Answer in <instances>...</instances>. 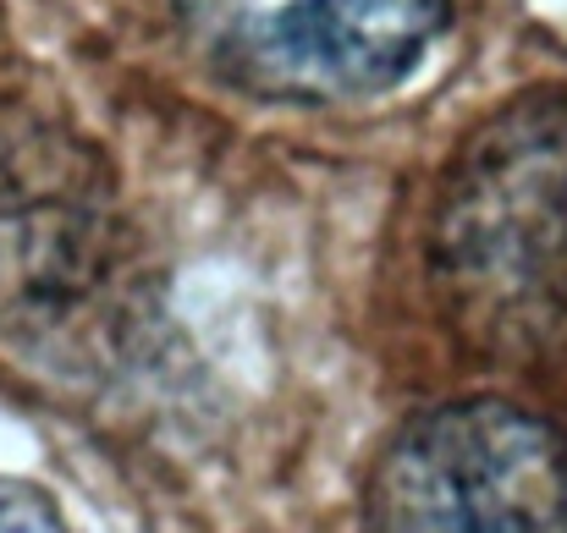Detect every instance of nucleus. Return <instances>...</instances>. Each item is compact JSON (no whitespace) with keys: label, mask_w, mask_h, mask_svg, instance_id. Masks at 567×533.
Returning a JSON list of instances; mask_svg holds the SVG:
<instances>
[{"label":"nucleus","mask_w":567,"mask_h":533,"mask_svg":"<svg viewBox=\"0 0 567 533\" xmlns=\"http://www.w3.org/2000/svg\"><path fill=\"white\" fill-rule=\"evenodd\" d=\"M435 270L480 342L518 353L567 336V94L507 105L452 160Z\"/></svg>","instance_id":"1"},{"label":"nucleus","mask_w":567,"mask_h":533,"mask_svg":"<svg viewBox=\"0 0 567 533\" xmlns=\"http://www.w3.org/2000/svg\"><path fill=\"white\" fill-rule=\"evenodd\" d=\"M364 533H567V440L513 401H446L380 446Z\"/></svg>","instance_id":"2"},{"label":"nucleus","mask_w":567,"mask_h":533,"mask_svg":"<svg viewBox=\"0 0 567 533\" xmlns=\"http://www.w3.org/2000/svg\"><path fill=\"white\" fill-rule=\"evenodd\" d=\"M177 17L226 83L281 105H348L424 61L446 0H177Z\"/></svg>","instance_id":"3"},{"label":"nucleus","mask_w":567,"mask_h":533,"mask_svg":"<svg viewBox=\"0 0 567 533\" xmlns=\"http://www.w3.org/2000/svg\"><path fill=\"white\" fill-rule=\"evenodd\" d=\"M100 177L44 122L0 111V325L78 297L100 264Z\"/></svg>","instance_id":"4"},{"label":"nucleus","mask_w":567,"mask_h":533,"mask_svg":"<svg viewBox=\"0 0 567 533\" xmlns=\"http://www.w3.org/2000/svg\"><path fill=\"white\" fill-rule=\"evenodd\" d=\"M0 533H66V523L39 490L0 479Z\"/></svg>","instance_id":"5"}]
</instances>
